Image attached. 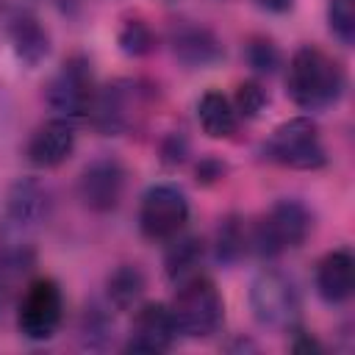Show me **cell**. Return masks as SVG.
Segmentation results:
<instances>
[{
	"label": "cell",
	"mask_w": 355,
	"mask_h": 355,
	"mask_svg": "<svg viewBox=\"0 0 355 355\" xmlns=\"http://www.w3.org/2000/svg\"><path fill=\"white\" fill-rule=\"evenodd\" d=\"M189 222V200L172 183L150 186L139 205V227L153 241L175 239Z\"/></svg>",
	"instance_id": "9c48e42d"
},
{
	"label": "cell",
	"mask_w": 355,
	"mask_h": 355,
	"mask_svg": "<svg viewBox=\"0 0 355 355\" xmlns=\"http://www.w3.org/2000/svg\"><path fill=\"white\" fill-rule=\"evenodd\" d=\"M144 294V275L136 266H119L108 277V300L114 308L128 311L133 308Z\"/></svg>",
	"instance_id": "d6986e66"
},
{
	"label": "cell",
	"mask_w": 355,
	"mask_h": 355,
	"mask_svg": "<svg viewBox=\"0 0 355 355\" xmlns=\"http://www.w3.org/2000/svg\"><path fill=\"white\" fill-rule=\"evenodd\" d=\"M94 75H92V67L83 55H75V58H67L61 64V69L50 78L47 83V105L64 116V119H80V116H89V108L94 103Z\"/></svg>",
	"instance_id": "ba28073f"
},
{
	"label": "cell",
	"mask_w": 355,
	"mask_h": 355,
	"mask_svg": "<svg viewBox=\"0 0 355 355\" xmlns=\"http://www.w3.org/2000/svg\"><path fill=\"white\" fill-rule=\"evenodd\" d=\"M75 150V128H72V119H64V116H55L44 125H39L33 130V136L28 139V147H25V155L33 166L39 169H53V166H61Z\"/></svg>",
	"instance_id": "4fadbf2b"
},
{
	"label": "cell",
	"mask_w": 355,
	"mask_h": 355,
	"mask_svg": "<svg viewBox=\"0 0 355 355\" xmlns=\"http://www.w3.org/2000/svg\"><path fill=\"white\" fill-rule=\"evenodd\" d=\"M263 155L286 169H319L327 164L319 128L308 116H294L277 125L263 144Z\"/></svg>",
	"instance_id": "5b68a950"
},
{
	"label": "cell",
	"mask_w": 355,
	"mask_h": 355,
	"mask_svg": "<svg viewBox=\"0 0 355 355\" xmlns=\"http://www.w3.org/2000/svg\"><path fill=\"white\" fill-rule=\"evenodd\" d=\"M125 189V169L114 158H97L92 161L78 180V197L89 211L105 214L119 205Z\"/></svg>",
	"instance_id": "7c38bea8"
},
{
	"label": "cell",
	"mask_w": 355,
	"mask_h": 355,
	"mask_svg": "<svg viewBox=\"0 0 355 355\" xmlns=\"http://www.w3.org/2000/svg\"><path fill=\"white\" fill-rule=\"evenodd\" d=\"M250 308L258 324L291 330L300 319V291L288 275L266 269L250 286Z\"/></svg>",
	"instance_id": "8992f818"
},
{
	"label": "cell",
	"mask_w": 355,
	"mask_h": 355,
	"mask_svg": "<svg viewBox=\"0 0 355 355\" xmlns=\"http://www.w3.org/2000/svg\"><path fill=\"white\" fill-rule=\"evenodd\" d=\"M236 111L239 116H255L263 105H266V94L258 83H241L239 92H236Z\"/></svg>",
	"instance_id": "603a6c76"
},
{
	"label": "cell",
	"mask_w": 355,
	"mask_h": 355,
	"mask_svg": "<svg viewBox=\"0 0 355 355\" xmlns=\"http://www.w3.org/2000/svg\"><path fill=\"white\" fill-rule=\"evenodd\" d=\"M311 225V211L300 200H280L255 222L250 244L261 258H277L300 247L308 239Z\"/></svg>",
	"instance_id": "277c9868"
},
{
	"label": "cell",
	"mask_w": 355,
	"mask_h": 355,
	"mask_svg": "<svg viewBox=\"0 0 355 355\" xmlns=\"http://www.w3.org/2000/svg\"><path fill=\"white\" fill-rule=\"evenodd\" d=\"M200 258H202V250H200L197 239H183V241H178V244L169 250V255H166L169 277L180 283V280H186V277L197 275V272H194V266L200 263Z\"/></svg>",
	"instance_id": "ffe728a7"
},
{
	"label": "cell",
	"mask_w": 355,
	"mask_h": 355,
	"mask_svg": "<svg viewBox=\"0 0 355 355\" xmlns=\"http://www.w3.org/2000/svg\"><path fill=\"white\" fill-rule=\"evenodd\" d=\"M172 50L189 67H205V64H214L222 55V47L214 39V33L200 28V25L175 28L172 31Z\"/></svg>",
	"instance_id": "2e32d148"
},
{
	"label": "cell",
	"mask_w": 355,
	"mask_h": 355,
	"mask_svg": "<svg viewBox=\"0 0 355 355\" xmlns=\"http://www.w3.org/2000/svg\"><path fill=\"white\" fill-rule=\"evenodd\" d=\"M31 269H33L31 247H3L0 250V316L14 300H19V294L31 283Z\"/></svg>",
	"instance_id": "9a60e30c"
},
{
	"label": "cell",
	"mask_w": 355,
	"mask_h": 355,
	"mask_svg": "<svg viewBox=\"0 0 355 355\" xmlns=\"http://www.w3.org/2000/svg\"><path fill=\"white\" fill-rule=\"evenodd\" d=\"M250 61H252L255 69H261V72H272L275 64H277V50H275L269 42H258V44L250 47Z\"/></svg>",
	"instance_id": "cb8c5ba5"
},
{
	"label": "cell",
	"mask_w": 355,
	"mask_h": 355,
	"mask_svg": "<svg viewBox=\"0 0 355 355\" xmlns=\"http://www.w3.org/2000/svg\"><path fill=\"white\" fill-rule=\"evenodd\" d=\"M197 119H200L202 133L211 136V139H227L239 128V111H236L233 100L225 97L216 89H211V92H205L200 97V103H197Z\"/></svg>",
	"instance_id": "e0dca14e"
},
{
	"label": "cell",
	"mask_w": 355,
	"mask_h": 355,
	"mask_svg": "<svg viewBox=\"0 0 355 355\" xmlns=\"http://www.w3.org/2000/svg\"><path fill=\"white\" fill-rule=\"evenodd\" d=\"M119 44L125 53H133V55H141L153 47V33L147 31V25L141 22H128L119 33Z\"/></svg>",
	"instance_id": "7402d4cb"
},
{
	"label": "cell",
	"mask_w": 355,
	"mask_h": 355,
	"mask_svg": "<svg viewBox=\"0 0 355 355\" xmlns=\"http://www.w3.org/2000/svg\"><path fill=\"white\" fill-rule=\"evenodd\" d=\"M64 319V297L55 280L39 277L25 286L17 305V327L31 341H47L58 333Z\"/></svg>",
	"instance_id": "52a82bcc"
},
{
	"label": "cell",
	"mask_w": 355,
	"mask_h": 355,
	"mask_svg": "<svg viewBox=\"0 0 355 355\" xmlns=\"http://www.w3.org/2000/svg\"><path fill=\"white\" fill-rule=\"evenodd\" d=\"M355 288V261L349 250H333L327 252L316 266V291L324 302L341 305L352 297Z\"/></svg>",
	"instance_id": "5bb4252c"
},
{
	"label": "cell",
	"mask_w": 355,
	"mask_h": 355,
	"mask_svg": "<svg viewBox=\"0 0 355 355\" xmlns=\"http://www.w3.org/2000/svg\"><path fill=\"white\" fill-rule=\"evenodd\" d=\"M255 3L261 8H266V11H288L294 0H255Z\"/></svg>",
	"instance_id": "d4e9b609"
},
{
	"label": "cell",
	"mask_w": 355,
	"mask_h": 355,
	"mask_svg": "<svg viewBox=\"0 0 355 355\" xmlns=\"http://www.w3.org/2000/svg\"><path fill=\"white\" fill-rule=\"evenodd\" d=\"M169 311H172L178 333H183L189 338H205V336L216 333L225 319L222 294L214 286V280H208L202 275H191V277L180 280Z\"/></svg>",
	"instance_id": "7a4b0ae2"
},
{
	"label": "cell",
	"mask_w": 355,
	"mask_h": 355,
	"mask_svg": "<svg viewBox=\"0 0 355 355\" xmlns=\"http://www.w3.org/2000/svg\"><path fill=\"white\" fill-rule=\"evenodd\" d=\"M144 108V94L133 80H114L97 89L94 103L89 108L92 125L105 136H119L130 130Z\"/></svg>",
	"instance_id": "30bf717a"
},
{
	"label": "cell",
	"mask_w": 355,
	"mask_h": 355,
	"mask_svg": "<svg viewBox=\"0 0 355 355\" xmlns=\"http://www.w3.org/2000/svg\"><path fill=\"white\" fill-rule=\"evenodd\" d=\"M50 214V194L36 180H19L6 194L0 211V244L31 247L33 236L44 227Z\"/></svg>",
	"instance_id": "3957f363"
},
{
	"label": "cell",
	"mask_w": 355,
	"mask_h": 355,
	"mask_svg": "<svg viewBox=\"0 0 355 355\" xmlns=\"http://www.w3.org/2000/svg\"><path fill=\"white\" fill-rule=\"evenodd\" d=\"M330 31L341 44H352L355 39V0H330L327 6Z\"/></svg>",
	"instance_id": "44dd1931"
},
{
	"label": "cell",
	"mask_w": 355,
	"mask_h": 355,
	"mask_svg": "<svg viewBox=\"0 0 355 355\" xmlns=\"http://www.w3.org/2000/svg\"><path fill=\"white\" fill-rule=\"evenodd\" d=\"M8 36H11V44H14V53L25 64H31V67H36L47 55V50H50V39H47L44 28L33 17H28V14H19L11 22Z\"/></svg>",
	"instance_id": "ac0fdd59"
},
{
	"label": "cell",
	"mask_w": 355,
	"mask_h": 355,
	"mask_svg": "<svg viewBox=\"0 0 355 355\" xmlns=\"http://www.w3.org/2000/svg\"><path fill=\"white\" fill-rule=\"evenodd\" d=\"M286 86H288V97L300 108L322 111V108H330L333 103H338V97L344 94V86H347V78H344L341 64L330 53H324L313 44H305L288 61Z\"/></svg>",
	"instance_id": "6da1fadb"
},
{
	"label": "cell",
	"mask_w": 355,
	"mask_h": 355,
	"mask_svg": "<svg viewBox=\"0 0 355 355\" xmlns=\"http://www.w3.org/2000/svg\"><path fill=\"white\" fill-rule=\"evenodd\" d=\"M178 338V327L172 319L169 305L161 302H147L136 311L128 333L125 349L130 352H144V355H158L166 352Z\"/></svg>",
	"instance_id": "8fae6325"
}]
</instances>
